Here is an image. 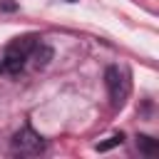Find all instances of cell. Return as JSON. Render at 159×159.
<instances>
[{
  "label": "cell",
  "instance_id": "obj_6",
  "mask_svg": "<svg viewBox=\"0 0 159 159\" xmlns=\"http://www.w3.org/2000/svg\"><path fill=\"white\" fill-rule=\"evenodd\" d=\"M117 144H122V134H114V137H109L107 142H99L97 149H99V152H107V149H112V147H117Z\"/></svg>",
  "mask_w": 159,
  "mask_h": 159
},
{
  "label": "cell",
  "instance_id": "obj_1",
  "mask_svg": "<svg viewBox=\"0 0 159 159\" xmlns=\"http://www.w3.org/2000/svg\"><path fill=\"white\" fill-rule=\"evenodd\" d=\"M40 42V37L37 35H22V37H15L7 47H5V52H2V72H10V75H20L22 70H25V65H27V57H30V52H32V47Z\"/></svg>",
  "mask_w": 159,
  "mask_h": 159
},
{
  "label": "cell",
  "instance_id": "obj_7",
  "mask_svg": "<svg viewBox=\"0 0 159 159\" xmlns=\"http://www.w3.org/2000/svg\"><path fill=\"white\" fill-rule=\"evenodd\" d=\"M67 2H75V0H67Z\"/></svg>",
  "mask_w": 159,
  "mask_h": 159
},
{
  "label": "cell",
  "instance_id": "obj_8",
  "mask_svg": "<svg viewBox=\"0 0 159 159\" xmlns=\"http://www.w3.org/2000/svg\"><path fill=\"white\" fill-rule=\"evenodd\" d=\"M0 72H2V65H0Z\"/></svg>",
  "mask_w": 159,
  "mask_h": 159
},
{
  "label": "cell",
  "instance_id": "obj_2",
  "mask_svg": "<svg viewBox=\"0 0 159 159\" xmlns=\"http://www.w3.org/2000/svg\"><path fill=\"white\" fill-rule=\"evenodd\" d=\"M104 84L109 89V99L114 107H124L129 92H132V80H129V72L117 67V65H109L104 70Z\"/></svg>",
  "mask_w": 159,
  "mask_h": 159
},
{
  "label": "cell",
  "instance_id": "obj_4",
  "mask_svg": "<svg viewBox=\"0 0 159 159\" xmlns=\"http://www.w3.org/2000/svg\"><path fill=\"white\" fill-rule=\"evenodd\" d=\"M27 60H32V67L42 70V67H47V62L52 60V47H47V45L37 42V45L32 47V52H30V57H27Z\"/></svg>",
  "mask_w": 159,
  "mask_h": 159
},
{
  "label": "cell",
  "instance_id": "obj_3",
  "mask_svg": "<svg viewBox=\"0 0 159 159\" xmlns=\"http://www.w3.org/2000/svg\"><path fill=\"white\" fill-rule=\"evenodd\" d=\"M12 152L20 154V157H37L45 152V139L30 129V127H22L20 132L12 134Z\"/></svg>",
  "mask_w": 159,
  "mask_h": 159
},
{
  "label": "cell",
  "instance_id": "obj_5",
  "mask_svg": "<svg viewBox=\"0 0 159 159\" xmlns=\"http://www.w3.org/2000/svg\"><path fill=\"white\" fill-rule=\"evenodd\" d=\"M137 147H139L144 154H157V149H159L157 142H154L152 137H147V134H139V137H137Z\"/></svg>",
  "mask_w": 159,
  "mask_h": 159
}]
</instances>
